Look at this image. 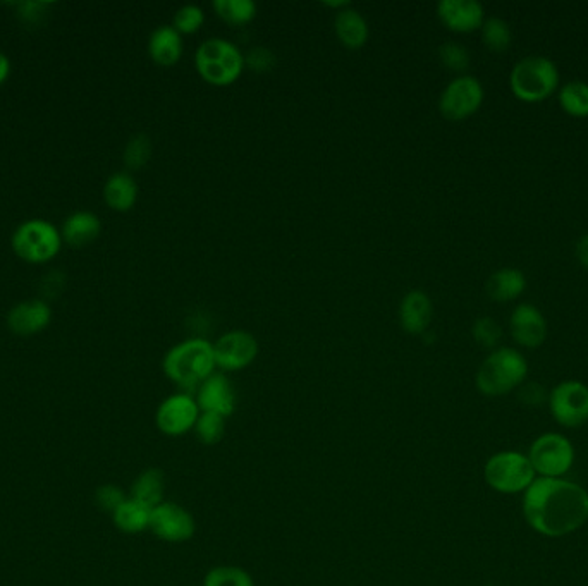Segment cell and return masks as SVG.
Returning a JSON list of instances; mask_svg holds the SVG:
<instances>
[{
  "label": "cell",
  "mask_w": 588,
  "mask_h": 586,
  "mask_svg": "<svg viewBox=\"0 0 588 586\" xmlns=\"http://www.w3.org/2000/svg\"><path fill=\"white\" fill-rule=\"evenodd\" d=\"M523 514L544 537L570 535L587 523L588 492L564 478H535L523 495Z\"/></svg>",
  "instance_id": "obj_1"
},
{
  "label": "cell",
  "mask_w": 588,
  "mask_h": 586,
  "mask_svg": "<svg viewBox=\"0 0 588 586\" xmlns=\"http://www.w3.org/2000/svg\"><path fill=\"white\" fill-rule=\"evenodd\" d=\"M162 368L167 379L184 391L198 389L215 373L214 344L203 337H191L172 346L164 356Z\"/></svg>",
  "instance_id": "obj_2"
},
{
  "label": "cell",
  "mask_w": 588,
  "mask_h": 586,
  "mask_svg": "<svg viewBox=\"0 0 588 586\" xmlns=\"http://www.w3.org/2000/svg\"><path fill=\"white\" fill-rule=\"evenodd\" d=\"M527 375V360L518 349L496 348L482 361L475 384L484 396L501 397L518 389Z\"/></svg>",
  "instance_id": "obj_3"
},
{
  "label": "cell",
  "mask_w": 588,
  "mask_h": 586,
  "mask_svg": "<svg viewBox=\"0 0 588 586\" xmlns=\"http://www.w3.org/2000/svg\"><path fill=\"white\" fill-rule=\"evenodd\" d=\"M561 74L556 62L544 55H527L516 62L509 74L511 92L521 102L539 104L559 88Z\"/></svg>",
  "instance_id": "obj_4"
},
{
  "label": "cell",
  "mask_w": 588,
  "mask_h": 586,
  "mask_svg": "<svg viewBox=\"0 0 588 586\" xmlns=\"http://www.w3.org/2000/svg\"><path fill=\"white\" fill-rule=\"evenodd\" d=\"M195 66L210 85H233L245 71V55L236 43L226 38H209L196 49Z\"/></svg>",
  "instance_id": "obj_5"
},
{
  "label": "cell",
  "mask_w": 588,
  "mask_h": 586,
  "mask_svg": "<svg viewBox=\"0 0 588 586\" xmlns=\"http://www.w3.org/2000/svg\"><path fill=\"white\" fill-rule=\"evenodd\" d=\"M485 482L499 494H520L535 482L530 459L520 452H497L485 464Z\"/></svg>",
  "instance_id": "obj_6"
},
{
  "label": "cell",
  "mask_w": 588,
  "mask_h": 586,
  "mask_svg": "<svg viewBox=\"0 0 588 586\" xmlns=\"http://www.w3.org/2000/svg\"><path fill=\"white\" fill-rule=\"evenodd\" d=\"M13 250L21 260L45 263L56 257L62 246L61 232L47 220L31 219L23 222L13 234Z\"/></svg>",
  "instance_id": "obj_7"
},
{
  "label": "cell",
  "mask_w": 588,
  "mask_h": 586,
  "mask_svg": "<svg viewBox=\"0 0 588 586\" xmlns=\"http://www.w3.org/2000/svg\"><path fill=\"white\" fill-rule=\"evenodd\" d=\"M528 459L535 475L542 478H563L575 463V449L563 435L544 434L533 442Z\"/></svg>",
  "instance_id": "obj_8"
},
{
  "label": "cell",
  "mask_w": 588,
  "mask_h": 586,
  "mask_svg": "<svg viewBox=\"0 0 588 586\" xmlns=\"http://www.w3.org/2000/svg\"><path fill=\"white\" fill-rule=\"evenodd\" d=\"M484 86L472 74H460L442 90L439 110L449 121H463L484 104Z\"/></svg>",
  "instance_id": "obj_9"
},
{
  "label": "cell",
  "mask_w": 588,
  "mask_h": 586,
  "mask_svg": "<svg viewBox=\"0 0 588 586\" xmlns=\"http://www.w3.org/2000/svg\"><path fill=\"white\" fill-rule=\"evenodd\" d=\"M549 409L564 428H578L588 422V387L578 380H564L549 394Z\"/></svg>",
  "instance_id": "obj_10"
},
{
  "label": "cell",
  "mask_w": 588,
  "mask_h": 586,
  "mask_svg": "<svg viewBox=\"0 0 588 586\" xmlns=\"http://www.w3.org/2000/svg\"><path fill=\"white\" fill-rule=\"evenodd\" d=\"M202 409L190 392H178L166 397L155 413V423L167 437H183L195 428Z\"/></svg>",
  "instance_id": "obj_11"
},
{
  "label": "cell",
  "mask_w": 588,
  "mask_h": 586,
  "mask_svg": "<svg viewBox=\"0 0 588 586\" xmlns=\"http://www.w3.org/2000/svg\"><path fill=\"white\" fill-rule=\"evenodd\" d=\"M150 530L167 544H184L195 535V518L183 506L164 501L152 509Z\"/></svg>",
  "instance_id": "obj_12"
},
{
  "label": "cell",
  "mask_w": 588,
  "mask_h": 586,
  "mask_svg": "<svg viewBox=\"0 0 588 586\" xmlns=\"http://www.w3.org/2000/svg\"><path fill=\"white\" fill-rule=\"evenodd\" d=\"M214 355L217 368L238 372L257 360L258 341L246 330H229L214 342Z\"/></svg>",
  "instance_id": "obj_13"
},
{
  "label": "cell",
  "mask_w": 588,
  "mask_h": 586,
  "mask_svg": "<svg viewBox=\"0 0 588 586\" xmlns=\"http://www.w3.org/2000/svg\"><path fill=\"white\" fill-rule=\"evenodd\" d=\"M511 337L521 348H540L546 342L549 327L544 313L530 303L515 306L509 318Z\"/></svg>",
  "instance_id": "obj_14"
},
{
  "label": "cell",
  "mask_w": 588,
  "mask_h": 586,
  "mask_svg": "<svg viewBox=\"0 0 588 586\" xmlns=\"http://www.w3.org/2000/svg\"><path fill=\"white\" fill-rule=\"evenodd\" d=\"M196 403L202 413H214L224 418L231 416L236 409V391L233 382L224 373H212L196 389Z\"/></svg>",
  "instance_id": "obj_15"
},
{
  "label": "cell",
  "mask_w": 588,
  "mask_h": 586,
  "mask_svg": "<svg viewBox=\"0 0 588 586\" xmlns=\"http://www.w3.org/2000/svg\"><path fill=\"white\" fill-rule=\"evenodd\" d=\"M437 16L449 30L472 33L484 25L485 9L477 0H441Z\"/></svg>",
  "instance_id": "obj_16"
},
{
  "label": "cell",
  "mask_w": 588,
  "mask_h": 586,
  "mask_svg": "<svg viewBox=\"0 0 588 586\" xmlns=\"http://www.w3.org/2000/svg\"><path fill=\"white\" fill-rule=\"evenodd\" d=\"M52 310L40 300L21 301L7 315V325L16 336L30 337L49 327Z\"/></svg>",
  "instance_id": "obj_17"
},
{
  "label": "cell",
  "mask_w": 588,
  "mask_h": 586,
  "mask_svg": "<svg viewBox=\"0 0 588 586\" xmlns=\"http://www.w3.org/2000/svg\"><path fill=\"white\" fill-rule=\"evenodd\" d=\"M434 320V305L429 294L423 291H410L399 305V324L413 336H420L429 330Z\"/></svg>",
  "instance_id": "obj_18"
},
{
  "label": "cell",
  "mask_w": 588,
  "mask_h": 586,
  "mask_svg": "<svg viewBox=\"0 0 588 586\" xmlns=\"http://www.w3.org/2000/svg\"><path fill=\"white\" fill-rule=\"evenodd\" d=\"M148 54L159 66H174L183 55V38L172 25L155 28L148 40Z\"/></svg>",
  "instance_id": "obj_19"
},
{
  "label": "cell",
  "mask_w": 588,
  "mask_h": 586,
  "mask_svg": "<svg viewBox=\"0 0 588 586\" xmlns=\"http://www.w3.org/2000/svg\"><path fill=\"white\" fill-rule=\"evenodd\" d=\"M527 289V277L521 270L506 267L499 269L490 275L485 284V291L489 294L490 300L497 303H509L520 298Z\"/></svg>",
  "instance_id": "obj_20"
},
{
  "label": "cell",
  "mask_w": 588,
  "mask_h": 586,
  "mask_svg": "<svg viewBox=\"0 0 588 586\" xmlns=\"http://www.w3.org/2000/svg\"><path fill=\"white\" fill-rule=\"evenodd\" d=\"M102 232V222L92 212H74L62 224L61 236L68 245L74 248H83L90 245Z\"/></svg>",
  "instance_id": "obj_21"
},
{
  "label": "cell",
  "mask_w": 588,
  "mask_h": 586,
  "mask_svg": "<svg viewBox=\"0 0 588 586\" xmlns=\"http://www.w3.org/2000/svg\"><path fill=\"white\" fill-rule=\"evenodd\" d=\"M334 30H336L339 42L348 49H362L368 40V23L360 11L353 7H346L343 11H337L334 19Z\"/></svg>",
  "instance_id": "obj_22"
},
{
  "label": "cell",
  "mask_w": 588,
  "mask_h": 586,
  "mask_svg": "<svg viewBox=\"0 0 588 586\" xmlns=\"http://www.w3.org/2000/svg\"><path fill=\"white\" fill-rule=\"evenodd\" d=\"M104 200L116 212H128L138 200V184L128 172H116L105 181Z\"/></svg>",
  "instance_id": "obj_23"
},
{
  "label": "cell",
  "mask_w": 588,
  "mask_h": 586,
  "mask_svg": "<svg viewBox=\"0 0 588 586\" xmlns=\"http://www.w3.org/2000/svg\"><path fill=\"white\" fill-rule=\"evenodd\" d=\"M150 518H152V507L141 504L133 497H128L112 513V519H114L117 530L128 533V535H136V533L150 530Z\"/></svg>",
  "instance_id": "obj_24"
},
{
  "label": "cell",
  "mask_w": 588,
  "mask_h": 586,
  "mask_svg": "<svg viewBox=\"0 0 588 586\" xmlns=\"http://www.w3.org/2000/svg\"><path fill=\"white\" fill-rule=\"evenodd\" d=\"M164 489H166L164 473L157 468H148V470L141 471L133 482L131 497L154 509L164 502Z\"/></svg>",
  "instance_id": "obj_25"
},
{
  "label": "cell",
  "mask_w": 588,
  "mask_h": 586,
  "mask_svg": "<svg viewBox=\"0 0 588 586\" xmlns=\"http://www.w3.org/2000/svg\"><path fill=\"white\" fill-rule=\"evenodd\" d=\"M559 105L573 117H588V83L575 80L564 83L559 88Z\"/></svg>",
  "instance_id": "obj_26"
},
{
  "label": "cell",
  "mask_w": 588,
  "mask_h": 586,
  "mask_svg": "<svg viewBox=\"0 0 588 586\" xmlns=\"http://www.w3.org/2000/svg\"><path fill=\"white\" fill-rule=\"evenodd\" d=\"M212 6L219 18L233 26L248 25L257 16L253 0H214Z\"/></svg>",
  "instance_id": "obj_27"
},
{
  "label": "cell",
  "mask_w": 588,
  "mask_h": 586,
  "mask_svg": "<svg viewBox=\"0 0 588 586\" xmlns=\"http://www.w3.org/2000/svg\"><path fill=\"white\" fill-rule=\"evenodd\" d=\"M482 40L487 49L492 52H504L511 47L513 42V33L509 28L508 21L497 16H490L485 18L484 25H482Z\"/></svg>",
  "instance_id": "obj_28"
},
{
  "label": "cell",
  "mask_w": 588,
  "mask_h": 586,
  "mask_svg": "<svg viewBox=\"0 0 588 586\" xmlns=\"http://www.w3.org/2000/svg\"><path fill=\"white\" fill-rule=\"evenodd\" d=\"M203 586H255L248 571L238 566H217L205 574Z\"/></svg>",
  "instance_id": "obj_29"
},
{
  "label": "cell",
  "mask_w": 588,
  "mask_h": 586,
  "mask_svg": "<svg viewBox=\"0 0 588 586\" xmlns=\"http://www.w3.org/2000/svg\"><path fill=\"white\" fill-rule=\"evenodd\" d=\"M193 430H195L196 439L200 440L202 444L215 446L226 435V418L214 415V413H202Z\"/></svg>",
  "instance_id": "obj_30"
},
{
  "label": "cell",
  "mask_w": 588,
  "mask_h": 586,
  "mask_svg": "<svg viewBox=\"0 0 588 586\" xmlns=\"http://www.w3.org/2000/svg\"><path fill=\"white\" fill-rule=\"evenodd\" d=\"M150 157H152V141L147 135L133 136L124 148V164L133 171L145 167Z\"/></svg>",
  "instance_id": "obj_31"
},
{
  "label": "cell",
  "mask_w": 588,
  "mask_h": 586,
  "mask_svg": "<svg viewBox=\"0 0 588 586\" xmlns=\"http://www.w3.org/2000/svg\"><path fill=\"white\" fill-rule=\"evenodd\" d=\"M205 23V13L200 6L196 4H184L179 7L174 19H172V26L181 33V35H193L196 31L202 28Z\"/></svg>",
  "instance_id": "obj_32"
},
{
  "label": "cell",
  "mask_w": 588,
  "mask_h": 586,
  "mask_svg": "<svg viewBox=\"0 0 588 586\" xmlns=\"http://www.w3.org/2000/svg\"><path fill=\"white\" fill-rule=\"evenodd\" d=\"M439 59H441L442 66H446L454 73H463L472 62L470 52L465 45L456 42L442 43L439 47Z\"/></svg>",
  "instance_id": "obj_33"
},
{
  "label": "cell",
  "mask_w": 588,
  "mask_h": 586,
  "mask_svg": "<svg viewBox=\"0 0 588 586\" xmlns=\"http://www.w3.org/2000/svg\"><path fill=\"white\" fill-rule=\"evenodd\" d=\"M473 339L482 348L496 349L497 344L503 339V329L494 318L480 317L475 320L472 327Z\"/></svg>",
  "instance_id": "obj_34"
},
{
  "label": "cell",
  "mask_w": 588,
  "mask_h": 586,
  "mask_svg": "<svg viewBox=\"0 0 588 586\" xmlns=\"http://www.w3.org/2000/svg\"><path fill=\"white\" fill-rule=\"evenodd\" d=\"M276 62V54L267 47H253L245 55V66H248L255 73H269L276 66Z\"/></svg>",
  "instance_id": "obj_35"
},
{
  "label": "cell",
  "mask_w": 588,
  "mask_h": 586,
  "mask_svg": "<svg viewBox=\"0 0 588 586\" xmlns=\"http://www.w3.org/2000/svg\"><path fill=\"white\" fill-rule=\"evenodd\" d=\"M126 499L128 497L121 490V487H117V485H102L95 492L97 506L107 511V513H114L117 507L121 506Z\"/></svg>",
  "instance_id": "obj_36"
},
{
  "label": "cell",
  "mask_w": 588,
  "mask_h": 586,
  "mask_svg": "<svg viewBox=\"0 0 588 586\" xmlns=\"http://www.w3.org/2000/svg\"><path fill=\"white\" fill-rule=\"evenodd\" d=\"M518 389H520L518 397H520L521 403L527 404V406L539 408V406L549 401V392L537 382H528V384L523 382Z\"/></svg>",
  "instance_id": "obj_37"
},
{
  "label": "cell",
  "mask_w": 588,
  "mask_h": 586,
  "mask_svg": "<svg viewBox=\"0 0 588 586\" xmlns=\"http://www.w3.org/2000/svg\"><path fill=\"white\" fill-rule=\"evenodd\" d=\"M575 255L580 265L588 270V234H583L582 238L576 241Z\"/></svg>",
  "instance_id": "obj_38"
},
{
  "label": "cell",
  "mask_w": 588,
  "mask_h": 586,
  "mask_svg": "<svg viewBox=\"0 0 588 586\" xmlns=\"http://www.w3.org/2000/svg\"><path fill=\"white\" fill-rule=\"evenodd\" d=\"M9 73H11V62L7 59L6 54L0 52V85L7 80Z\"/></svg>",
  "instance_id": "obj_39"
},
{
  "label": "cell",
  "mask_w": 588,
  "mask_h": 586,
  "mask_svg": "<svg viewBox=\"0 0 588 586\" xmlns=\"http://www.w3.org/2000/svg\"><path fill=\"white\" fill-rule=\"evenodd\" d=\"M489 586H494V585H489Z\"/></svg>",
  "instance_id": "obj_40"
}]
</instances>
